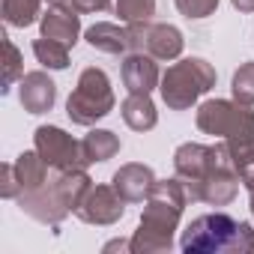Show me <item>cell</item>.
Wrapping results in <instances>:
<instances>
[{
    "label": "cell",
    "mask_w": 254,
    "mask_h": 254,
    "mask_svg": "<svg viewBox=\"0 0 254 254\" xmlns=\"http://www.w3.org/2000/svg\"><path fill=\"white\" fill-rule=\"evenodd\" d=\"M189 203V194L180 183V177L174 180H156L141 224L132 236V254H165L174 248V233L180 227L183 209Z\"/></svg>",
    "instance_id": "cell-1"
},
{
    "label": "cell",
    "mask_w": 254,
    "mask_h": 254,
    "mask_svg": "<svg viewBox=\"0 0 254 254\" xmlns=\"http://www.w3.org/2000/svg\"><path fill=\"white\" fill-rule=\"evenodd\" d=\"M180 248L186 254H254V227L227 212H206L191 218Z\"/></svg>",
    "instance_id": "cell-2"
},
{
    "label": "cell",
    "mask_w": 254,
    "mask_h": 254,
    "mask_svg": "<svg viewBox=\"0 0 254 254\" xmlns=\"http://www.w3.org/2000/svg\"><path fill=\"white\" fill-rule=\"evenodd\" d=\"M90 186H93V180L87 177L84 168H78V171H54V177L45 186L18 194V206H21L24 215L57 227L69 212L78 209V203H81V197L87 194Z\"/></svg>",
    "instance_id": "cell-3"
},
{
    "label": "cell",
    "mask_w": 254,
    "mask_h": 254,
    "mask_svg": "<svg viewBox=\"0 0 254 254\" xmlns=\"http://www.w3.org/2000/svg\"><path fill=\"white\" fill-rule=\"evenodd\" d=\"M215 87V69L203 57H186L162 75V102L171 111H189L203 93Z\"/></svg>",
    "instance_id": "cell-4"
},
{
    "label": "cell",
    "mask_w": 254,
    "mask_h": 254,
    "mask_svg": "<svg viewBox=\"0 0 254 254\" xmlns=\"http://www.w3.org/2000/svg\"><path fill=\"white\" fill-rule=\"evenodd\" d=\"M114 90H111V78L105 75V69L87 66L78 75L75 90L69 93L66 102V114L75 126H93L99 120H105L114 111Z\"/></svg>",
    "instance_id": "cell-5"
},
{
    "label": "cell",
    "mask_w": 254,
    "mask_h": 254,
    "mask_svg": "<svg viewBox=\"0 0 254 254\" xmlns=\"http://www.w3.org/2000/svg\"><path fill=\"white\" fill-rule=\"evenodd\" d=\"M36 153L48 162L51 171H78L87 168L81 141H75L69 132H63L60 126H39L33 135Z\"/></svg>",
    "instance_id": "cell-6"
},
{
    "label": "cell",
    "mask_w": 254,
    "mask_h": 254,
    "mask_svg": "<svg viewBox=\"0 0 254 254\" xmlns=\"http://www.w3.org/2000/svg\"><path fill=\"white\" fill-rule=\"evenodd\" d=\"M132 36V51H144L156 60H177L183 54V33L174 24H153V21H138L129 24Z\"/></svg>",
    "instance_id": "cell-7"
},
{
    "label": "cell",
    "mask_w": 254,
    "mask_h": 254,
    "mask_svg": "<svg viewBox=\"0 0 254 254\" xmlns=\"http://www.w3.org/2000/svg\"><path fill=\"white\" fill-rule=\"evenodd\" d=\"M215 162V144H183L177 147L174 153V177H180L186 194H189V203L197 200V189L203 183V177L209 174Z\"/></svg>",
    "instance_id": "cell-8"
},
{
    "label": "cell",
    "mask_w": 254,
    "mask_h": 254,
    "mask_svg": "<svg viewBox=\"0 0 254 254\" xmlns=\"http://www.w3.org/2000/svg\"><path fill=\"white\" fill-rule=\"evenodd\" d=\"M75 215L87 224H117L123 215H126V200L117 194L114 186H90L87 194L81 197Z\"/></svg>",
    "instance_id": "cell-9"
},
{
    "label": "cell",
    "mask_w": 254,
    "mask_h": 254,
    "mask_svg": "<svg viewBox=\"0 0 254 254\" xmlns=\"http://www.w3.org/2000/svg\"><path fill=\"white\" fill-rule=\"evenodd\" d=\"M248 105L242 102H230V99H206L200 108H197V129L203 135H212V138H227L233 132V126L239 123V117L245 114Z\"/></svg>",
    "instance_id": "cell-10"
},
{
    "label": "cell",
    "mask_w": 254,
    "mask_h": 254,
    "mask_svg": "<svg viewBox=\"0 0 254 254\" xmlns=\"http://www.w3.org/2000/svg\"><path fill=\"white\" fill-rule=\"evenodd\" d=\"M248 108L239 117V123L233 126V132L224 138L227 147H230V156H233V165L239 171L242 186L254 183V111H248Z\"/></svg>",
    "instance_id": "cell-11"
},
{
    "label": "cell",
    "mask_w": 254,
    "mask_h": 254,
    "mask_svg": "<svg viewBox=\"0 0 254 254\" xmlns=\"http://www.w3.org/2000/svg\"><path fill=\"white\" fill-rule=\"evenodd\" d=\"M111 186L117 189V194L126 200V203H141L150 197L153 186H156V174L150 165H141V162H132V165H123L114 177H111Z\"/></svg>",
    "instance_id": "cell-12"
},
{
    "label": "cell",
    "mask_w": 254,
    "mask_h": 254,
    "mask_svg": "<svg viewBox=\"0 0 254 254\" xmlns=\"http://www.w3.org/2000/svg\"><path fill=\"white\" fill-rule=\"evenodd\" d=\"M18 102L27 114H48L57 102V84L45 72H24L18 81Z\"/></svg>",
    "instance_id": "cell-13"
},
{
    "label": "cell",
    "mask_w": 254,
    "mask_h": 254,
    "mask_svg": "<svg viewBox=\"0 0 254 254\" xmlns=\"http://www.w3.org/2000/svg\"><path fill=\"white\" fill-rule=\"evenodd\" d=\"M42 36L45 39H54V42H63L66 48H72L81 36V12L72 6V3H60V6H51L42 18Z\"/></svg>",
    "instance_id": "cell-14"
},
{
    "label": "cell",
    "mask_w": 254,
    "mask_h": 254,
    "mask_svg": "<svg viewBox=\"0 0 254 254\" xmlns=\"http://www.w3.org/2000/svg\"><path fill=\"white\" fill-rule=\"evenodd\" d=\"M123 84H126L129 93H153L162 84L156 57H150L144 51L126 54V60H123Z\"/></svg>",
    "instance_id": "cell-15"
},
{
    "label": "cell",
    "mask_w": 254,
    "mask_h": 254,
    "mask_svg": "<svg viewBox=\"0 0 254 254\" xmlns=\"http://www.w3.org/2000/svg\"><path fill=\"white\" fill-rule=\"evenodd\" d=\"M84 39L90 42V48H96V51H102V54H114V57L132 54L129 27H120V24H111V21H99V24L87 27Z\"/></svg>",
    "instance_id": "cell-16"
},
{
    "label": "cell",
    "mask_w": 254,
    "mask_h": 254,
    "mask_svg": "<svg viewBox=\"0 0 254 254\" xmlns=\"http://www.w3.org/2000/svg\"><path fill=\"white\" fill-rule=\"evenodd\" d=\"M120 114H123L126 126L135 129V132H150L159 123V111H156L150 93H129L120 105Z\"/></svg>",
    "instance_id": "cell-17"
},
{
    "label": "cell",
    "mask_w": 254,
    "mask_h": 254,
    "mask_svg": "<svg viewBox=\"0 0 254 254\" xmlns=\"http://www.w3.org/2000/svg\"><path fill=\"white\" fill-rule=\"evenodd\" d=\"M12 168H15V180H18L21 194H24V191H33V189H39V186L48 183V162H45L36 150H24V153L12 162Z\"/></svg>",
    "instance_id": "cell-18"
},
{
    "label": "cell",
    "mask_w": 254,
    "mask_h": 254,
    "mask_svg": "<svg viewBox=\"0 0 254 254\" xmlns=\"http://www.w3.org/2000/svg\"><path fill=\"white\" fill-rule=\"evenodd\" d=\"M81 150H84V162L87 165H96V162H108L120 153V138L108 129H93L84 141H81Z\"/></svg>",
    "instance_id": "cell-19"
},
{
    "label": "cell",
    "mask_w": 254,
    "mask_h": 254,
    "mask_svg": "<svg viewBox=\"0 0 254 254\" xmlns=\"http://www.w3.org/2000/svg\"><path fill=\"white\" fill-rule=\"evenodd\" d=\"M42 0H3L0 3V12H3V21L9 27H30L39 18Z\"/></svg>",
    "instance_id": "cell-20"
},
{
    "label": "cell",
    "mask_w": 254,
    "mask_h": 254,
    "mask_svg": "<svg viewBox=\"0 0 254 254\" xmlns=\"http://www.w3.org/2000/svg\"><path fill=\"white\" fill-rule=\"evenodd\" d=\"M0 39H3V87H0V93H9L15 87V81L24 78V57L6 33Z\"/></svg>",
    "instance_id": "cell-21"
},
{
    "label": "cell",
    "mask_w": 254,
    "mask_h": 254,
    "mask_svg": "<svg viewBox=\"0 0 254 254\" xmlns=\"http://www.w3.org/2000/svg\"><path fill=\"white\" fill-rule=\"evenodd\" d=\"M33 54H36V60L45 66V69H66L69 66V48L63 45V42H54V39H45V36H39L36 42H33Z\"/></svg>",
    "instance_id": "cell-22"
},
{
    "label": "cell",
    "mask_w": 254,
    "mask_h": 254,
    "mask_svg": "<svg viewBox=\"0 0 254 254\" xmlns=\"http://www.w3.org/2000/svg\"><path fill=\"white\" fill-rule=\"evenodd\" d=\"M114 12L126 24H138L150 21L156 15V0H114Z\"/></svg>",
    "instance_id": "cell-23"
},
{
    "label": "cell",
    "mask_w": 254,
    "mask_h": 254,
    "mask_svg": "<svg viewBox=\"0 0 254 254\" xmlns=\"http://www.w3.org/2000/svg\"><path fill=\"white\" fill-rule=\"evenodd\" d=\"M230 93H233L236 102H242V105H254V60L242 63V66L233 72Z\"/></svg>",
    "instance_id": "cell-24"
},
{
    "label": "cell",
    "mask_w": 254,
    "mask_h": 254,
    "mask_svg": "<svg viewBox=\"0 0 254 254\" xmlns=\"http://www.w3.org/2000/svg\"><path fill=\"white\" fill-rule=\"evenodd\" d=\"M177 3V9H180V15H186L189 21L194 18H209L215 9H218V0H174Z\"/></svg>",
    "instance_id": "cell-25"
},
{
    "label": "cell",
    "mask_w": 254,
    "mask_h": 254,
    "mask_svg": "<svg viewBox=\"0 0 254 254\" xmlns=\"http://www.w3.org/2000/svg\"><path fill=\"white\" fill-rule=\"evenodd\" d=\"M0 194H3L6 200H18V194H21L12 165H3V168H0Z\"/></svg>",
    "instance_id": "cell-26"
},
{
    "label": "cell",
    "mask_w": 254,
    "mask_h": 254,
    "mask_svg": "<svg viewBox=\"0 0 254 254\" xmlns=\"http://www.w3.org/2000/svg\"><path fill=\"white\" fill-rule=\"evenodd\" d=\"M69 3L84 15V12H102V9H108L111 0H69Z\"/></svg>",
    "instance_id": "cell-27"
},
{
    "label": "cell",
    "mask_w": 254,
    "mask_h": 254,
    "mask_svg": "<svg viewBox=\"0 0 254 254\" xmlns=\"http://www.w3.org/2000/svg\"><path fill=\"white\" fill-rule=\"evenodd\" d=\"M105 251H132V239H111Z\"/></svg>",
    "instance_id": "cell-28"
},
{
    "label": "cell",
    "mask_w": 254,
    "mask_h": 254,
    "mask_svg": "<svg viewBox=\"0 0 254 254\" xmlns=\"http://www.w3.org/2000/svg\"><path fill=\"white\" fill-rule=\"evenodd\" d=\"M239 12H254V0H230Z\"/></svg>",
    "instance_id": "cell-29"
},
{
    "label": "cell",
    "mask_w": 254,
    "mask_h": 254,
    "mask_svg": "<svg viewBox=\"0 0 254 254\" xmlns=\"http://www.w3.org/2000/svg\"><path fill=\"white\" fill-rule=\"evenodd\" d=\"M245 189H248V206H251V218H254V183H248Z\"/></svg>",
    "instance_id": "cell-30"
},
{
    "label": "cell",
    "mask_w": 254,
    "mask_h": 254,
    "mask_svg": "<svg viewBox=\"0 0 254 254\" xmlns=\"http://www.w3.org/2000/svg\"><path fill=\"white\" fill-rule=\"evenodd\" d=\"M48 3L51 6H60V3H69V0H48Z\"/></svg>",
    "instance_id": "cell-31"
}]
</instances>
